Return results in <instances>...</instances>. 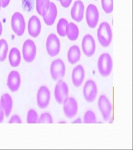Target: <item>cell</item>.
Segmentation results:
<instances>
[{"instance_id":"1","label":"cell","mask_w":133,"mask_h":150,"mask_svg":"<svg viewBox=\"0 0 133 150\" xmlns=\"http://www.w3.org/2000/svg\"><path fill=\"white\" fill-rule=\"evenodd\" d=\"M112 29L108 23L102 22L97 31V38L100 44L104 47H108L112 42Z\"/></svg>"},{"instance_id":"2","label":"cell","mask_w":133,"mask_h":150,"mask_svg":"<svg viewBox=\"0 0 133 150\" xmlns=\"http://www.w3.org/2000/svg\"><path fill=\"white\" fill-rule=\"evenodd\" d=\"M113 62L111 56L108 54H103L99 57L98 62V69L100 75L107 77L112 72Z\"/></svg>"},{"instance_id":"3","label":"cell","mask_w":133,"mask_h":150,"mask_svg":"<svg viewBox=\"0 0 133 150\" xmlns=\"http://www.w3.org/2000/svg\"><path fill=\"white\" fill-rule=\"evenodd\" d=\"M11 27L13 31L18 36H21L24 34L26 23L25 18L22 13L18 12L13 13L11 18Z\"/></svg>"},{"instance_id":"4","label":"cell","mask_w":133,"mask_h":150,"mask_svg":"<svg viewBox=\"0 0 133 150\" xmlns=\"http://www.w3.org/2000/svg\"><path fill=\"white\" fill-rule=\"evenodd\" d=\"M50 72L52 78L55 81H58L63 79L65 73L64 62L61 59L54 60L51 64Z\"/></svg>"},{"instance_id":"5","label":"cell","mask_w":133,"mask_h":150,"mask_svg":"<svg viewBox=\"0 0 133 150\" xmlns=\"http://www.w3.org/2000/svg\"><path fill=\"white\" fill-rule=\"evenodd\" d=\"M22 54L24 60L27 63H31L36 56V46L31 40H27L23 45Z\"/></svg>"},{"instance_id":"6","label":"cell","mask_w":133,"mask_h":150,"mask_svg":"<svg viewBox=\"0 0 133 150\" xmlns=\"http://www.w3.org/2000/svg\"><path fill=\"white\" fill-rule=\"evenodd\" d=\"M61 48L60 41L54 33H51L46 41V49L49 56L55 57L59 53Z\"/></svg>"},{"instance_id":"7","label":"cell","mask_w":133,"mask_h":150,"mask_svg":"<svg viewBox=\"0 0 133 150\" xmlns=\"http://www.w3.org/2000/svg\"><path fill=\"white\" fill-rule=\"evenodd\" d=\"M97 86L94 81H87L83 87V96L87 102L92 103L95 101L97 95Z\"/></svg>"},{"instance_id":"8","label":"cell","mask_w":133,"mask_h":150,"mask_svg":"<svg viewBox=\"0 0 133 150\" xmlns=\"http://www.w3.org/2000/svg\"><path fill=\"white\" fill-rule=\"evenodd\" d=\"M99 18V14L97 7L93 4L89 5L86 11V20L88 26L91 28L96 27Z\"/></svg>"},{"instance_id":"9","label":"cell","mask_w":133,"mask_h":150,"mask_svg":"<svg viewBox=\"0 0 133 150\" xmlns=\"http://www.w3.org/2000/svg\"><path fill=\"white\" fill-rule=\"evenodd\" d=\"M98 107L105 121H108L110 117L112 106L108 98L105 95H101L99 98Z\"/></svg>"},{"instance_id":"10","label":"cell","mask_w":133,"mask_h":150,"mask_svg":"<svg viewBox=\"0 0 133 150\" xmlns=\"http://www.w3.org/2000/svg\"><path fill=\"white\" fill-rule=\"evenodd\" d=\"M65 116L68 118L75 117L78 112V103L75 98L67 97L63 102Z\"/></svg>"},{"instance_id":"11","label":"cell","mask_w":133,"mask_h":150,"mask_svg":"<svg viewBox=\"0 0 133 150\" xmlns=\"http://www.w3.org/2000/svg\"><path fill=\"white\" fill-rule=\"evenodd\" d=\"M68 87L63 80H59L55 87L54 96L56 101L59 104H62L65 98L68 96Z\"/></svg>"},{"instance_id":"12","label":"cell","mask_w":133,"mask_h":150,"mask_svg":"<svg viewBox=\"0 0 133 150\" xmlns=\"http://www.w3.org/2000/svg\"><path fill=\"white\" fill-rule=\"evenodd\" d=\"M51 99V93L48 88L45 86L40 87L37 95L38 106L41 109L48 107Z\"/></svg>"},{"instance_id":"13","label":"cell","mask_w":133,"mask_h":150,"mask_svg":"<svg viewBox=\"0 0 133 150\" xmlns=\"http://www.w3.org/2000/svg\"><path fill=\"white\" fill-rule=\"evenodd\" d=\"M82 47L83 52L86 56L91 57L96 51V42L91 35H86L82 40Z\"/></svg>"},{"instance_id":"14","label":"cell","mask_w":133,"mask_h":150,"mask_svg":"<svg viewBox=\"0 0 133 150\" xmlns=\"http://www.w3.org/2000/svg\"><path fill=\"white\" fill-rule=\"evenodd\" d=\"M21 83V76L18 71H12L8 74L7 85L12 92H16L20 88Z\"/></svg>"},{"instance_id":"15","label":"cell","mask_w":133,"mask_h":150,"mask_svg":"<svg viewBox=\"0 0 133 150\" xmlns=\"http://www.w3.org/2000/svg\"><path fill=\"white\" fill-rule=\"evenodd\" d=\"M28 31L33 38H37L41 32V23L36 16H32L28 21Z\"/></svg>"},{"instance_id":"16","label":"cell","mask_w":133,"mask_h":150,"mask_svg":"<svg viewBox=\"0 0 133 150\" xmlns=\"http://www.w3.org/2000/svg\"><path fill=\"white\" fill-rule=\"evenodd\" d=\"M85 78V71L82 65H78L74 68L72 75V80L73 85L76 87L81 86Z\"/></svg>"},{"instance_id":"17","label":"cell","mask_w":133,"mask_h":150,"mask_svg":"<svg viewBox=\"0 0 133 150\" xmlns=\"http://www.w3.org/2000/svg\"><path fill=\"white\" fill-rule=\"evenodd\" d=\"M84 6L82 1L78 0L75 1L71 10V16L73 20L77 22L82 21L84 17Z\"/></svg>"},{"instance_id":"18","label":"cell","mask_w":133,"mask_h":150,"mask_svg":"<svg viewBox=\"0 0 133 150\" xmlns=\"http://www.w3.org/2000/svg\"><path fill=\"white\" fill-rule=\"evenodd\" d=\"M0 105L4 111L6 117H8L11 114L13 106L12 98L8 93H4L1 96Z\"/></svg>"},{"instance_id":"19","label":"cell","mask_w":133,"mask_h":150,"mask_svg":"<svg viewBox=\"0 0 133 150\" xmlns=\"http://www.w3.org/2000/svg\"><path fill=\"white\" fill-rule=\"evenodd\" d=\"M57 16V8L53 2H51L49 8L47 13L43 16V21L48 26H52L54 23Z\"/></svg>"},{"instance_id":"20","label":"cell","mask_w":133,"mask_h":150,"mask_svg":"<svg viewBox=\"0 0 133 150\" xmlns=\"http://www.w3.org/2000/svg\"><path fill=\"white\" fill-rule=\"evenodd\" d=\"M68 61L69 64H75L80 59L81 53L80 48L77 45H73L69 48L68 52Z\"/></svg>"},{"instance_id":"21","label":"cell","mask_w":133,"mask_h":150,"mask_svg":"<svg viewBox=\"0 0 133 150\" xmlns=\"http://www.w3.org/2000/svg\"><path fill=\"white\" fill-rule=\"evenodd\" d=\"M10 64L13 67H18L21 61V56L20 50L16 47L11 48L8 56Z\"/></svg>"},{"instance_id":"22","label":"cell","mask_w":133,"mask_h":150,"mask_svg":"<svg viewBox=\"0 0 133 150\" xmlns=\"http://www.w3.org/2000/svg\"><path fill=\"white\" fill-rule=\"evenodd\" d=\"M79 28L78 26L73 22L68 23L66 29L65 35L70 41L76 40L79 36Z\"/></svg>"},{"instance_id":"23","label":"cell","mask_w":133,"mask_h":150,"mask_svg":"<svg viewBox=\"0 0 133 150\" xmlns=\"http://www.w3.org/2000/svg\"><path fill=\"white\" fill-rule=\"evenodd\" d=\"M51 5L49 0H36V10L38 13L44 16L48 12Z\"/></svg>"},{"instance_id":"24","label":"cell","mask_w":133,"mask_h":150,"mask_svg":"<svg viewBox=\"0 0 133 150\" xmlns=\"http://www.w3.org/2000/svg\"><path fill=\"white\" fill-rule=\"evenodd\" d=\"M8 51V45L4 39L0 40V62H4L7 57Z\"/></svg>"},{"instance_id":"25","label":"cell","mask_w":133,"mask_h":150,"mask_svg":"<svg viewBox=\"0 0 133 150\" xmlns=\"http://www.w3.org/2000/svg\"><path fill=\"white\" fill-rule=\"evenodd\" d=\"M68 23V21L65 18H61L59 20L57 26V31L59 35L62 37H65V29Z\"/></svg>"},{"instance_id":"26","label":"cell","mask_w":133,"mask_h":150,"mask_svg":"<svg viewBox=\"0 0 133 150\" xmlns=\"http://www.w3.org/2000/svg\"><path fill=\"white\" fill-rule=\"evenodd\" d=\"M38 114L37 112L33 110H30L27 115V122L28 123H38Z\"/></svg>"},{"instance_id":"27","label":"cell","mask_w":133,"mask_h":150,"mask_svg":"<svg viewBox=\"0 0 133 150\" xmlns=\"http://www.w3.org/2000/svg\"><path fill=\"white\" fill-rule=\"evenodd\" d=\"M84 123H96V114L91 110H88L84 113Z\"/></svg>"},{"instance_id":"28","label":"cell","mask_w":133,"mask_h":150,"mask_svg":"<svg viewBox=\"0 0 133 150\" xmlns=\"http://www.w3.org/2000/svg\"><path fill=\"white\" fill-rule=\"evenodd\" d=\"M101 5L106 13H111L113 10V0H101Z\"/></svg>"},{"instance_id":"29","label":"cell","mask_w":133,"mask_h":150,"mask_svg":"<svg viewBox=\"0 0 133 150\" xmlns=\"http://www.w3.org/2000/svg\"><path fill=\"white\" fill-rule=\"evenodd\" d=\"M53 122V118L51 115L48 112L43 113L38 120V123H52Z\"/></svg>"},{"instance_id":"30","label":"cell","mask_w":133,"mask_h":150,"mask_svg":"<svg viewBox=\"0 0 133 150\" xmlns=\"http://www.w3.org/2000/svg\"><path fill=\"white\" fill-rule=\"evenodd\" d=\"M22 121L21 118L18 115H13L12 117H11L9 123H21Z\"/></svg>"},{"instance_id":"31","label":"cell","mask_w":133,"mask_h":150,"mask_svg":"<svg viewBox=\"0 0 133 150\" xmlns=\"http://www.w3.org/2000/svg\"><path fill=\"white\" fill-rule=\"evenodd\" d=\"M61 5L64 8H68L70 5L72 0H58Z\"/></svg>"},{"instance_id":"32","label":"cell","mask_w":133,"mask_h":150,"mask_svg":"<svg viewBox=\"0 0 133 150\" xmlns=\"http://www.w3.org/2000/svg\"><path fill=\"white\" fill-rule=\"evenodd\" d=\"M4 116H5L4 111L0 105V123L3 122L4 120Z\"/></svg>"},{"instance_id":"33","label":"cell","mask_w":133,"mask_h":150,"mask_svg":"<svg viewBox=\"0 0 133 150\" xmlns=\"http://www.w3.org/2000/svg\"><path fill=\"white\" fill-rule=\"evenodd\" d=\"M1 7L2 8H5L9 5L10 0H1Z\"/></svg>"},{"instance_id":"34","label":"cell","mask_w":133,"mask_h":150,"mask_svg":"<svg viewBox=\"0 0 133 150\" xmlns=\"http://www.w3.org/2000/svg\"><path fill=\"white\" fill-rule=\"evenodd\" d=\"M73 123H82V120L80 118H77L75 121L74 122H73Z\"/></svg>"},{"instance_id":"35","label":"cell","mask_w":133,"mask_h":150,"mask_svg":"<svg viewBox=\"0 0 133 150\" xmlns=\"http://www.w3.org/2000/svg\"><path fill=\"white\" fill-rule=\"evenodd\" d=\"M2 23L0 21V36L2 35Z\"/></svg>"},{"instance_id":"36","label":"cell","mask_w":133,"mask_h":150,"mask_svg":"<svg viewBox=\"0 0 133 150\" xmlns=\"http://www.w3.org/2000/svg\"><path fill=\"white\" fill-rule=\"evenodd\" d=\"M1 0H0V11H1Z\"/></svg>"},{"instance_id":"37","label":"cell","mask_w":133,"mask_h":150,"mask_svg":"<svg viewBox=\"0 0 133 150\" xmlns=\"http://www.w3.org/2000/svg\"><path fill=\"white\" fill-rule=\"evenodd\" d=\"M59 123H65V122H59Z\"/></svg>"}]
</instances>
